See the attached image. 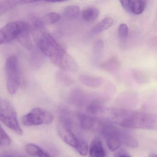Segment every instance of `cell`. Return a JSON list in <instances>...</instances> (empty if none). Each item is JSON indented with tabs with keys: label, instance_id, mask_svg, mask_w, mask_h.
I'll return each instance as SVG.
<instances>
[{
	"label": "cell",
	"instance_id": "obj_17",
	"mask_svg": "<svg viewBox=\"0 0 157 157\" xmlns=\"http://www.w3.org/2000/svg\"><path fill=\"white\" fill-rule=\"evenodd\" d=\"M60 67L65 70L72 72H76L78 69L77 62L67 53L65 56Z\"/></svg>",
	"mask_w": 157,
	"mask_h": 157
},
{
	"label": "cell",
	"instance_id": "obj_12",
	"mask_svg": "<svg viewBox=\"0 0 157 157\" xmlns=\"http://www.w3.org/2000/svg\"><path fill=\"white\" fill-rule=\"evenodd\" d=\"M88 113L93 115L101 114L105 112L104 101L102 98L94 99L87 105Z\"/></svg>",
	"mask_w": 157,
	"mask_h": 157
},
{
	"label": "cell",
	"instance_id": "obj_13",
	"mask_svg": "<svg viewBox=\"0 0 157 157\" xmlns=\"http://www.w3.org/2000/svg\"><path fill=\"white\" fill-rule=\"evenodd\" d=\"M79 79L82 84L91 88H100L104 82L103 79L101 77L84 74L81 75Z\"/></svg>",
	"mask_w": 157,
	"mask_h": 157
},
{
	"label": "cell",
	"instance_id": "obj_1",
	"mask_svg": "<svg viewBox=\"0 0 157 157\" xmlns=\"http://www.w3.org/2000/svg\"><path fill=\"white\" fill-rule=\"evenodd\" d=\"M110 122L125 128L157 130V115L122 108L108 111Z\"/></svg>",
	"mask_w": 157,
	"mask_h": 157
},
{
	"label": "cell",
	"instance_id": "obj_23",
	"mask_svg": "<svg viewBox=\"0 0 157 157\" xmlns=\"http://www.w3.org/2000/svg\"><path fill=\"white\" fill-rule=\"evenodd\" d=\"M61 19L60 14L56 12H50L44 16V20L47 23L54 24L59 21Z\"/></svg>",
	"mask_w": 157,
	"mask_h": 157
},
{
	"label": "cell",
	"instance_id": "obj_2",
	"mask_svg": "<svg viewBox=\"0 0 157 157\" xmlns=\"http://www.w3.org/2000/svg\"><path fill=\"white\" fill-rule=\"evenodd\" d=\"M38 46L53 64L60 67L67 52L50 34L47 32L43 33L38 40Z\"/></svg>",
	"mask_w": 157,
	"mask_h": 157
},
{
	"label": "cell",
	"instance_id": "obj_4",
	"mask_svg": "<svg viewBox=\"0 0 157 157\" xmlns=\"http://www.w3.org/2000/svg\"><path fill=\"white\" fill-rule=\"evenodd\" d=\"M5 69L7 90L10 94L13 95L18 91L21 84L18 58L15 55H11L7 58Z\"/></svg>",
	"mask_w": 157,
	"mask_h": 157
},
{
	"label": "cell",
	"instance_id": "obj_11",
	"mask_svg": "<svg viewBox=\"0 0 157 157\" xmlns=\"http://www.w3.org/2000/svg\"><path fill=\"white\" fill-rule=\"evenodd\" d=\"M119 136L122 145L133 148L138 147L137 140L128 131L119 128Z\"/></svg>",
	"mask_w": 157,
	"mask_h": 157
},
{
	"label": "cell",
	"instance_id": "obj_27",
	"mask_svg": "<svg viewBox=\"0 0 157 157\" xmlns=\"http://www.w3.org/2000/svg\"><path fill=\"white\" fill-rule=\"evenodd\" d=\"M104 48V42L103 40L99 39L95 42L94 47V56H99Z\"/></svg>",
	"mask_w": 157,
	"mask_h": 157
},
{
	"label": "cell",
	"instance_id": "obj_6",
	"mask_svg": "<svg viewBox=\"0 0 157 157\" xmlns=\"http://www.w3.org/2000/svg\"><path fill=\"white\" fill-rule=\"evenodd\" d=\"M53 120L54 117L50 112L40 107L32 109L22 118L23 124L25 126L48 124H51Z\"/></svg>",
	"mask_w": 157,
	"mask_h": 157
},
{
	"label": "cell",
	"instance_id": "obj_30",
	"mask_svg": "<svg viewBox=\"0 0 157 157\" xmlns=\"http://www.w3.org/2000/svg\"><path fill=\"white\" fill-rule=\"evenodd\" d=\"M148 157H157V154L156 153H151L149 155Z\"/></svg>",
	"mask_w": 157,
	"mask_h": 157
},
{
	"label": "cell",
	"instance_id": "obj_25",
	"mask_svg": "<svg viewBox=\"0 0 157 157\" xmlns=\"http://www.w3.org/2000/svg\"><path fill=\"white\" fill-rule=\"evenodd\" d=\"M11 143V140L2 127H1V145L9 146Z\"/></svg>",
	"mask_w": 157,
	"mask_h": 157
},
{
	"label": "cell",
	"instance_id": "obj_31",
	"mask_svg": "<svg viewBox=\"0 0 157 157\" xmlns=\"http://www.w3.org/2000/svg\"><path fill=\"white\" fill-rule=\"evenodd\" d=\"M11 157V156H6V157Z\"/></svg>",
	"mask_w": 157,
	"mask_h": 157
},
{
	"label": "cell",
	"instance_id": "obj_29",
	"mask_svg": "<svg viewBox=\"0 0 157 157\" xmlns=\"http://www.w3.org/2000/svg\"><path fill=\"white\" fill-rule=\"evenodd\" d=\"M152 44L156 49H157V37L154 38L152 41Z\"/></svg>",
	"mask_w": 157,
	"mask_h": 157
},
{
	"label": "cell",
	"instance_id": "obj_8",
	"mask_svg": "<svg viewBox=\"0 0 157 157\" xmlns=\"http://www.w3.org/2000/svg\"><path fill=\"white\" fill-rule=\"evenodd\" d=\"M71 123L60 120L58 126V132L62 140L71 147L76 148L79 143V139L71 129Z\"/></svg>",
	"mask_w": 157,
	"mask_h": 157
},
{
	"label": "cell",
	"instance_id": "obj_19",
	"mask_svg": "<svg viewBox=\"0 0 157 157\" xmlns=\"http://www.w3.org/2000/svg\"><path fill=\"white\" fill-rule=\"evenodd\" d=\"M100 15V11L94 7H90L84 10L82 16L84 21L87 22H93L97 20Z\"/></svg>",
	"mask_w": 157,
	"mask_h": 157
},
{
	"label": "cell",
	"instance_id": "obj_18",
	"mask_svg": "<svg viewBox=\"0 0 157 157\" xmlns=\"http://www.w3.org/2000/svg\"><path fill=\"white\" fill-rule=\"evenodd\" d=\"M114 23V20L111 17H106L99 22L92 29L93 33L97 34L102 33L112 27Z\"/></svg>",
	"mask_w": 157,
	"mask_h": 157
},
{
	"label": "cell",
	"instance_id": "obj_3",
	"mask_svg": "<svg viewBox=\"0 0 157 157\" xmlns=\"http://www.w3.org/2000/svg\"><path fill=\"white\" fill-rule=\"evenodd\" d=\"M30 26L23 21H14L9 23L0 30V44H8L13 40L29 34Z\"/></svg>",
	"mask_w": 157,
	"mask_h": 157
},
{
	"label": "cell",
	"instance_id": "obj_20",
	"mask_svg": "<svg viewBox=\"0 0 157 157\" xmlns=\"http://www.w3.org/2000/svg\"><path fill=\"white\" fill-rule=\"evenodd\" d=\"M132 74L134 80L139 84L142 85L147 84L148 82V77L143 71L135 70L132 71Z\"/></svg>",
	"mask_w": 157,
	"mask_h": 157
},
{
	"label": "cell",
	"instance_id": "obj_28",
	"mask_svg": "<svg viewBox=\"0 0 157 157\" xmlns=\"http://www.w3.org/2000/svg\"><path fill=\"white\" fill-rule=\"evenodd\" d=\"M114 157H131L127 151L124 149H120L117 151L115 153Z\"/></svg>",
	"mask_w": 157,
	"mask_h": 157
},
{
	"label": "cell",
	"instance_id": "obj_26",
	"mask_svg": "<svg viewBox=\"0 0 157 157\" xmlns=\"http://www.w3.org/2000/svg\"><path fill=\"white\" fill-rule=\"evenodd\" d=\"M118 36L121 39H124L128 34V28L125 24H122L119 25L118 29Z\"/></svg>",
	"mask_w": 157,
	"mask_h": 157
},
{
	"label": "cell",
	"instance_id": "obj_21",
	"mask_svg": "<svg viewBox=\"0 0 157 157\" xmlns=\"http://www.w3.org/2000/svg\"><path fill=\"white\" fill-rule=\"evenodd\" d=\"M19 4H22V1H0V13L2 14Z\"/></svg>",
	"mask_w": 157,
	"mask_h": 157
},
{
	"label": "cell",
	"instance_id": "obj_16",
	"mask_svg": "<svg viewBox=\"0 0 157 157\" xmlns=\"http://www.w3.org/2000/svg\"><path fill=\"white\" fill-rule=\"evenodd\" d=\"M120 67V62L116 57H113L109 59L101 65L103 69L111 73H115L118 71Z\"/></svg>",
	"mask_w": 157,
	"mask_h": 157
},
{
	"label": "cell",
	"instance_id": "obj_24",
	"mask_svg": "<svg viewBox=\"0 0 157 157\" xmlns=\"http://www.w3.org/2000/svg\"><path fill=\"white\" fill-rule=\"evenodd\" d=\"M76 149L80 155L82 156H86L88 151V146L87 142L83 140L79 139L78 144Z\"/></svg>",
	"mask_w": 157,
	"mask_h": 157
},
{
	"label": "cell",
	"instance_id": "obj_22",
	"mask_svg": "<svg viewBox=\"0 0 157 157\" xmlns=\"http://www.w3.org/2000/svg\"><path fill=\"white\" fill-rule=\"evenodd\" d=\"M80 8L76 5H70L66 7L64 10V15L67 18L73 19L78 15Z\"/></svg>",
	"mask_w": 157,
	"mask_h": 157
},
{
	"label": "cell",
	"instance_id": "obj_15",
	"mask_svg": "<svg viewBox=\"0 0 157 157\" xmlns=\"http://www.w3.org/2000/svg\"><path fill=\"white\" fill-rule=\"evenodd\" d=\"M146 5L147 2L144 0H129L128 13L139 15L145 10Z\"/></svg>",
	"mask_w": 157,
	"mask_h": 157
},
{
	"label": "cell",
	"instance_id": "obj_7",
	"mask_svg": "<svg viewBox=\"0 0 157 157\" xmlns=\"http://www.w3.org/2000/svg\"><path fill=\"white\" fill-rule=\"evenodd\" d=\"M110 150L116 151L122 145L119 136V128L110 123L104 122L101 130Z\"/></svg>",
	"mask_w": 157,
	"mask_h": 157
},
{
	"label": "cell",
	"instance_id": "obj_10",
	"mask_svg": "<svg viewBox=\"0 0 157 157\" xmlns=\"http://www.w3.org/2000/svg\"><path fill=\"white\" fill-rule=\"evenodd\" d=\"M90 157H107L102 142L99 138H95L92 140L90 147Z\"/></svg>",
	"mask_w": 157,
	"mask_h": 157
},
{
	"label": "cell",
	"instance_id": "obj_14",
	"mask_svg": "<svg viewBox=\"0 0 157 157\" xmlns=\"http://www.w3.org/2000/svg\"><path fill=\"white\" fill-rule=\"evenodd\" d=\"M26 152L31 156L37 157H55L45 150L33 143H29L25 147Z\"/></svg>",
	"mask_w": 157,
	"mask_h": 157
},
{
	"label": "cell",
	"instance_id": "obj_9",
	"mask_svg": "<svg viewBox=\"0 0 157 157\" xmlns=\"http://www.w3.org/2000/svg\"><path fill=\"white\" fill-rule=\"evenodd\" d=\"M78 118L80 127L87 130L101 132L104 122L99 118L84 114H80L79 115Z\"/></svg>",
	"mask_w": 157,
	"mask_h": 157
},
{
	"label": "cell",
	"instance_id": "obj_5",
	"mask_svg": "<svg viewBox=\"0 0 157 157\" xmlns=\"http://www.w3.org/2000/svg\"><path fill=\"white\" fill-rule=\"evenodd\" d=\"M0 120L7 127L18 135H22L23 130L18 122L17 113L14 106L9 101H0Z\"/></svg>",
	"mask_w": 157,
	"mask_h": 157
}]
</instances>
